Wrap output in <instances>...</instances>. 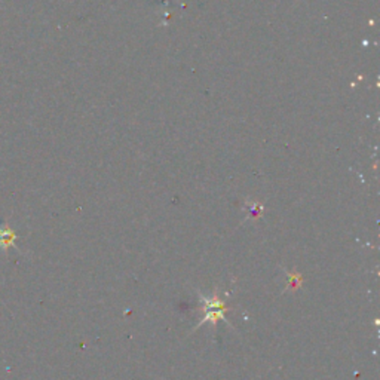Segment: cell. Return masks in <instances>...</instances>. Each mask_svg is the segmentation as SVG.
Instances as JSON below:
<instances>
[{"mask_svg":"<svg viewBox=\"0 0 380 380\" xmlns=\"http://www.w3.org/2000/svg\"><path fill=\"white\" fill-rule=\"evenodd\" d=\"M199 299L203 303V308H205V315H203V318L198 324V327L203 326V324H207V322L216 324L217 320H226V315H225L226 304L223 303V300L220 299L217 291L212 294L211 298H205V295L201 294Z\"/></svg>","mask_w":380,"mask_h":380,"instance_id":"1","label":"cell"}]
</instances>
